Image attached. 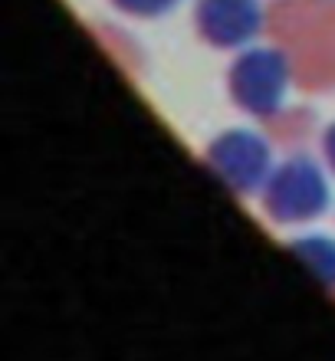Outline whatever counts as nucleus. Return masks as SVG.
<instances>
[{
	"instance_id": "7ed1b4c3",
	"label": "nucleus",
	"mask_w": 335,
	"mask_h": 361,
	"mask_svg": "<svg viewBox=\"0 0 335 361\" xmlns=\"http://www.w3.org/2000/svg\"><path fill=\"white\" fill-rule=\"evenodd\" d=\"M207 161L221 180H227L233 190H263L269 174H273V158H269V145L257 132L247 128H233L224 132L217 142L207 148Z\"/></svg>"
},
{
	"instance_id": "20e7f679",
	"label": "nucleus",
	"mask_w": 335,
	"mask_h": 361,
	"mask_svg": "<svg viewBox=\"0 0 335 361\" xmlns=\"http://www.w3.org/2000/svg\"><path fill=\"white\" fill-rule=\"evenodd\" d=\"M260 27H263L260 0H201L197 4V30L214 47H247L260 33Z\"/></svg>"
},
{
	"instance_id": "f03ea898",
	"label": "nucleus",
	"mask_w": 335,
	"mask_h": 361,
	"mask_svg": "<svg viewBox=\"0 0 335 361\" xmlns=\"http://www.w3.org/2000/svg\"><path fill=\"white\" fill-rule=\"evenodd\" d=\"M289 89V66L276 49H247L230 66V95L253 115H273Z\"/></svg>"
},
{
	"instance_id": "0eeeda50",
	"label": "nucleus",
	"mask_w": 335,
	"mask_h": 361,
	"mask_svg": "<svg viewBox=\"0 0 335 361\" xmlns=\"http://www.w3.org/2000/svg\"><path fill=\"white\" fill-rule=\"evenodd\" d=\"M326 158H329V164L335 168V125L326 132Z\"/></svg>"
},
{
	"instance_id": "39448f33",
	"label": "nucleus",
	"mask_w": 335,
	"mask_h": 361,
	"mask_svg": "<svg viewBox=\"0 0 335 361\" xmlns=\"http://www.w3.org/2000/svg\"><path fill=\"white\" fill-rule=\"evenodd\" d=\"M296 253L322 279L335 283V240L332 237H303V243H296Z\"/></svg>"
},
{
	"instance_id": "423d86ee",
	"label": "nucleus",
	"mask_w": 335,
	"mask_h": 361,
	"mask_svg": "<svg viewBox=\"0 0 335 361\" xmlns=\"http://www.w3.org/2000/svg\"><path fill=\"white\" fill-rule=\"evenodd\" d=\"M115 7L135 17H162L168 10L178 7V0H115Z\"/></svg>"
},
{
	"instance_id": "f257e3e1",
	"label": "nucleus",
	"mask_w": 335,
	"mask_h": 361,
	"mask_svg": "<svg viewBox=\"0 0 335 361\" xmlns=\"http://www.w3.org/2000/svg\"><path fill=\"white\" fill-rule=\"evenodd\" d=\"M329 197H332L329 180L312 158H293V161L279 164L263 188L267 210L286 224L319 217L329 207Z\"/></svg>"
}]
</instances>
